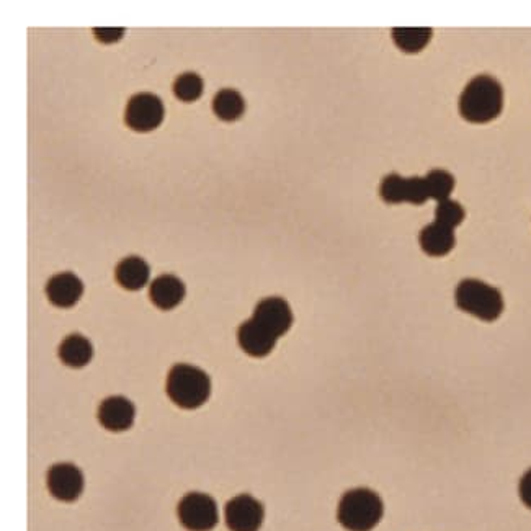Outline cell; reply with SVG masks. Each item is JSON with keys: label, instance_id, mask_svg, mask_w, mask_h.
I'll list each match as a JSON object with an SVG mask.
<instances>
[{"label": "cell", "instance_id": "obj_2", "mask_svg": "<svg viewBox=\"0 0 531 531\" xmlns=\"http://www.w3.org/2000/svg\"><path fill=\"white\" fill-rule=\"evenodd\" d=\"M383 514V500L366 487L345 492L337 509L340 525L349 531H371L381 522Z\"/></svg>", "mask_w": 531, "mask_h": 531}, {"label": "cell", "instance_id": "obj_14", "mask_svg": "<svg viewBox=\"0 0 531 531\" xmlns=\"http://www.w3.org/2000/svg\"><path fill=\"white\" fill-rule=\"evenodd\" d=\"M419 244L425 254L430 257H445L455 249V229L447 228L443 224L433 221L420 231Z\"/></svg>", "mask_w": 531, "mask_h": 531}, {"label": "cell", "instance_id": "obj_7", "mask_svg": "<svg viewBox=\"0 0 531 531\" xmlns=\"http://www.w3.org/2000/svg\"><path fill=\"white\" fill-rule=\"evenodd\" d=\"M164 120V105L152 94L134 95L126 107L125 121L131 130L148 133L156 130Z\"/></svg>", "mask_w": 531, "mask_h": 531}, {"label": "cell", "instance_id": "obj_10", "mask_svg": "<svg viewBox=\"0 0 531 531\" xmlns=\"http://www.w3.org/2000/svg\"><path fill=\"white\" fill-rule=\"evenodd\" d=\"M48 491L61 502H74L84 492V474L71 463H59L48 471Z\"/></svg>", "mask_w": 531, "mask_h": 531}, {"label": "cell", "instance_id": "obj_20", "mask_svg": "<svg viewBox=\"0 0 531 531\" xmlns=\"http://www.w3.org/2000/svg\"><path fill=\"white\" fill-rule=\"evenodd\" d=\"M425 182H427L430 200H448L455 190V177L447 170H430L429 174L425 175Z\"/></svg>", "mask_w": 531, "mask_h": 531}, {"label": "cell", "instance_id": "obj_6", "mask_svg": "<svg viewBox=\"0 0 531 531\" xmlns=\"http://www.w3.org/2000/svg\"><path fill=\"white\" fill-rule=\"evenodd\" d=\"M380 195L389 205H424L430 200L425 177H402L399 174H389L384 177L380 185Z\"/></svg>", "mask_w": 531, "mask_h": 531}, {"label": "cell", "instance_id": "obj_13", "mask_svg": "<svg viewBox=\"0 0 531 531\" xmlns=\"http://www.w3.org/2000/svg\"><path fill=\"white\" fill-rule=\"evenodd\" d=\"M84 285L74 273H58L46 285V295L58 308H71L81 299Z\"/></svg>", "mask_w": 531, "mask_h": 531}, {"label": "cell", "instance_id": "obj_5", "mask_svg": "<svg viewBox=\"0 0 531 531\" xmlns=\"http://www.w3.org/2000/svg\"><path fill=\"white\" fill-rule=\"evenodd\" d=\"M177 515L188 531H210L218 523V505L208 494L190 492L180 500Z\"/></svg>", "mask_w": 531, "mask_h": 531}, {"label": "cell", "instance_id": "obj_3", "mask_svg": "<svg viewBox=\"0 0 531 531\" xmlns=\"http://www.w3.org/2000/svg\"><path fill=\"white\" fill-rule=\"evenodd\" d=\"M166 391L175 406L187 411L198 409L210 399V376L197 366L180 363L169 371Z\"/></svg>", "mask_w": 531, "mask_h": 531}, {"label": "cell", "instance_id": "obj_15", "mask_svg": "<svg viewBox=\"0 0 531 531\" xmlns=\"http://www.w3.org/2000/svg\"><path fill=\"white\" fill-rule=\"evenodd\" d=\"M149 298L157 308L169 311L182 303L185 298V285L174 275H161L151 283Z\"/></svg>", "mask_w": 531, "mask_h": 531}, {"label": "cell", "instance_id": "obj_21", "mask_svg": "<svg viewBox=\"0 0 531 531\" xmlns=\"http://www.w3.org/2000/svg\"><path fill=\"white\" fill-rule=\"evenodd\" d=\"M174 94L182 102H195L203 94V81L195 72H185L177 77L174 84Z\"/></svg>", "mask_w": 531, "mask_h": 531}, {"label": "cell", "instance_id": "obj_17", "mask_svg": "<svg viewBox=\"0 0 531 531\" xmlns=\"http://www.w3.org/2000/svg\"><path fill=\"white\" fill-rule=\"evenodd\" d=\"M94 357V347L84 335H67L59 345V358L69 368H82Z\"/></svg>", "mask_w": 531, "mask_h": 531}, {"label": "cell", "instance_id": "obj_12", "mask_svg": "<svg viewBox=\"0 0 531 531\" xmlns=\"http://www.w3.org/2000/svg\"><path fill=\"white\" fill-rule=\"evenodd\" d=\"M277 340V337H273L254 319L244 322L237 331V342L241 345V349L254 358H264L270 355L277 345Z\"/></svg>", "mask_w": 531, "mask_h": 531}, {"label": "cell", "instance_id": "obj_24", "mask_svg": "<svg viewBox=\"0 0 531 531\" xmlns=\"http://www.w3.org/2000/svg\"><path fill=\"white\" fill-rule=\"evenodd\" d=\"M518 496L522 499L523 505L531 510V468L523 474L518 484Z\"/></svg>", "mask_w": 531, "mask_h": 531}, {"label": "cell", "instance_id": "obj_18", "mask_svg": "<svg viewBox=\"0 0 531 531\" xmlns=\"http://www.w3.org/2000/svg\"><path fill=\"white\" fill-rule=\"evenodd\" d=\"M393 41L402 53L417 54L424 50L432 40V30L430 28H394Z\"/></svg>", "mask_w": 531, "mask_h": 531}, {"label": "cell", "instance_id": "obj_1", "mask_svg": "<svg viewBox=\"0 0 531 531\" xmlns=\"http://www.w3.org/2000/svg\"><path fill=\"white\" fill-rule=\"evenodd\" d=\"M461 117L469 123H489L496 120L504 108V89L497 79L487 74L474 77L473 81L466 85L460 97Z\"/></svg>", "mask_w": 531, "mask_h": 531}, {"label": "cell", "instance_id": "obj_11", "mask_svg": "<svg viewBox=\"0 0 531 531\" xmlns=\"http://www.w3.org/2000/svg\"><path fill=\"white\" fill-rule=\"evenodd\" d=\"M136 407L123 396L107 398L99 407V422L108 432H126L133 427Z\"/></svg>", "mask_w": 531, "mask_h": 531}, {"label": "cell", "instance_id": "obj_19", "mask_svg": "<svg viewBox=\"0 0 531 531\" xmlns=\"http://www.w3.org/2000/svg\"><path fill=\"white\" fill-rule=\"evenodd\" d=\"M246 103L242 95L233 89L219 90L213 100V112L223 121H236L242 117Z\"/></svg>", "mask_w": 531, "mask_h": 531}, {"label": "cell", "instance_id": "obj_22", "mask_svg": "<svg viewBox=\"0 0 531 531\" xmlns=\"http://www.w3.org/2000/svg\"><path fill=\"white\" fill-rule=\"evenodd\" d=\"M466 211L458 201L448 200L438 201L435 210V221L450 229H456L465 221Z\"/></svg>", "mask_w": 531, "mask_h": 531}, {"label": "cell", "instance_id": "obj_4", "mask_svg": "<svg viewBox=\"0 0 531 531\" xmlns=\"http://www.w3.org/2000/svg\"><path fill=\"white\" fill-rule=\"evenodd\" d=\"M456 306L479 321L492 322L504 313V298L496 286L466 278L455 290Z\"/></svg>", "mask_w": 531, "mask_h": 531}, {"label": "cell", "instance_id": "obj_9", "mask_svg": "<svg viewBox=\"0 0 531 531\" xmlns=\"http://www.w3.org/2000/svg\"><path fill=\"white\" fill-rule=\"evenodd\" d=\"M252 319L264 329H267L273 337L280 339L293 326V311H291L290 304L286 303L285 299L278 298V296H270V298L262 299L255 306Z\"/></svg>", "mask_w": 531, "mask_h": 531}, {"label": "cell", "instance_id": "obj_8", "mask_svg": "<svg viewBox=\"0 0 531 531\" xmlns=\"http://www.w3.org/2000/svg\"><path fill=\"white\" fill-rule=\"evenodd\" d=\"M224 517L231 531H259L264 523L265 509L255 497L241 494L226 504Z\"/></svg>", "mask_w": 531, "mask_h": 531}, {"label": "cell", "instance_id": "obj_23", "mask_svg": "<svg viewBox=\"0 0 531 531\" xmlns=\"http://www.w3.org/2000/svg\"><path fill=\"white\" fill-rule=\"evenodd\" d=\"M95 38L102 43H115L120 40L125 30L123 28H94Z\"/></svg>", "mask_w": 531, "mask_h": 531}, {"label": "cell", "instance_id": "obj_16", "mask_svg": "<svg viewBox=\"0 0 531 531\" xmlns=\"http://www.w3.org/2000/svg\"><path fill=\"white\" fill-rule=\"evenodd\" d=\"M149 275H151L149 265L136 255L121 260L115 270L117 282L120 283L121 288L128 291H138L144 288L149 282Z\"/></svg>", "mask_w": 531, "mask_h": 531}]
</instances>
